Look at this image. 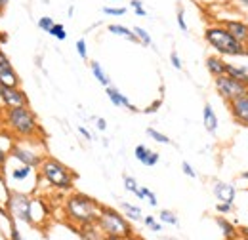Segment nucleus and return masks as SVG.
<instances>
[{
  "label": "nucleus",
  "instance_id": "1",
  "mask_svg": "<svg viewBox=\"0 0 248 240\" xmlns=\"http://www.w3.org/2000/svg\"><path fill=\"white\" fill-rule=\"evenodd\" d=\"M0 122L6 132L16 141H25V139H44V130L38 122L36 113L29 107H12V109H2Z\"/></svg>",
  "mask_w": 248,
  "mask_h": 240
},
{
  "label": "nucleus",
  "instance_id": "2",
  "mask_svg": "<svg viewBox=\"0 0 248 240\" xmlns=\"http://www.w3.org/2000/svg\"><path fill=\"white\" fill-rule=\"evenodd\" d=\"M101 210V204L84 193H69L63 200V217L67 219V223H71L73 227H80V225H92L97 221V215Z\"/></svg>",
  "mask_w": 248,
  "mask_h": 240
},
{
  "label": "nucleus",
  "instance_id": "3",
  "mask_svg": "<svg viewBox=\"0 0 248 240\" xmlns=\"http://www.w3.org/2000/svg\"><path fill=\"white\" fill-rule=\"evenodd\" d=\"M36 176H38V183H46L52 191L58 193H71L77 181V174L63 164L62 160L46 154L40 162V166L36 168Z\"/></svg>",
  "mask_w": 248,
  "mask_h": 240
},
{
  "label": "nucleus",
  "instance_id": "4",
  "mask_svg": "<svg viewBox=\"0 0 248 240\" xmlns=\"http://www.w3.org/2000/svg\"><path fill=\"white\" fill-rule=\"evenodd\" d=\"M204 40L221 56H248L247 46L239 42L223 25H212L204 29Z\"/></svg>",
  "mask_w": 248,
  "mask_h": 240
},
{
  "label": "nucleus",
  "instance_id": "5",
  "mask_svg": "<svg viewBox=\"0 0 248 240\" xmlns=\"http://www.w3.org/2000/svg\"><path fill=\"white\" fill-rule=\"evenodd\" d=\"M95 225L99 227V231L103 235H111V237H119V239H126V237L134 235V227H132L130 219L119 210L111 208V206L101 204Z\"/></svg>",
  "mask_w": 248,
  "mask_h": 240
},
{
  "label": "nucleus",
  "instance_id": "6",
  "mask_svg": "<svg viewBox=\"0 0 248 240\" xmlns=\"http://www.w3.org/2000/svg\"><path fill=\"white\" fill-rule=\"evenodd\" d=\"M31 200L32 196L29 193H23V191H14L10 189L6 193V198L2 202L6 213L16 221V223H25L29 227L32 225V217H31Z\"/></svg>",
  "mask_w": 248,
  "mask_h": 240
},
{
  "label": "nucleus",
  "instance_id": "7",
  "mask_svg": "<svg viewBox=\"0 0 248 240\" xmlns=\"http://www.w3.org/2000/svg\"><path fill=\"white\" fill-rule=\"evenodd\" d=\"M40 143H44V139H25V141H14V145L8 150L10 160L17 162V164H25L31 168H38L42 158L46 154H42Z\"/></svg>",
  "mask_w": 248,
  "mask_h": 240
},
{
  "label": "nucleus",
  "instance_id": "8",
  "mask_svg": "<svg viewBox=\"0 0 248 240\" xmlns=\"http://www.w3.org/2000/svg\"><path fill=\"white\" fill-rule=\"evenodd\" d=\"M214 88H216L217 95H219L221 99H225L227 103L233 101V99H237V97H241V95L248 90L245 82L235 80V78H231V76H227V75H221V76H216V78H214Z\"/></svg>",
  "mask_w": 248,
  "mask_h": 240
},
{
  "label": "nucleus",
  "instance_id": "9",
  "mask_svg": "<svg viewBox=\"0 0 248 240\" xmlns=\"http://www.w3.org/2000/svg\"><path fill=\"white\" fill-rule=\"evenodd\" d=\"M0 103L6 109L12 107H29V95L21 86H0Z\"/></svg>",
  "mask_w": 248,
  "mask_h": 240
},
{
  "label": "nucleus",
  "instance_id": "10",
  "mask_svg": "<svg viewBox=\"0 0 248 240\" xmlns=\"http://www.w3.org/2000/svg\"><path fill=\"white\" fill-rule=\"evenodd\" d=\"M0 86H21V78L2 46H0Z\"/></svg>",
  "mask_w": 248,
  "mask_h": 240
},
{
  "label": "nucleus",
  "instance_id": "11",
  "mask_svg": "<svg viewBox=\"0 0 248 240\" xmlns=\"http://www.w3.org/2000/svg\"><path fill=\"white\" fill-rule=\"evenodd\" d=\"M229 109H231L233 119L237 120L239 124L248 126V90L245 91L241 97L229 101Z\"/></svg>",
  "mask_w": 248,
  "mask_h": 240
},
{
  "label": "nucleus",
  "instance_id": "12",
  "mask_svg": "<svg viewBox=\"0 0 248 240\" xmlns=\"http://www.w3.org/2000/svg\"><path fill=\"white\" fill-rule=\"evenodd\" d=\"M134 156H136V160H138L140 164H143V166H147V168L156 166L158 160H160V152L149 149L147 145H138V147L134 149Z\"/></svg>",
  "mask_w": 248,
  "mask_h": 240
},
{
  "label": "nucleus",
  "instance_id": "13",
  "mask_svg": "<svg viewBox=\"0 0 248 240\" xmlns=\"http://www.w3.org/2000/svg\"><path fill=\"white\" fill-rule=\"evenodd\" d=\"M212 193L219 202H227V204H233L235 202V187L231 183H225V181H214L212 185Z\"/></svg>",
  "mask_w": 248,
  "mask_h": 240
},
{
  "label": "nucleus",
  "instance_id": "14",
  "mask_svg": "<svg viewBox=\"0 0 248 240\" xmlns=\"http://www.w3.org/2000/svg\"><path fill=\"white\" fill-rule=\"evenodd\" d=\"M8 176H10V180L14 181V183L21 185V183L29 181L31 178H36V168H31V166H25V164H17L16 162V166L10 168V174Z\"/></svg>",
  "mask_w": 248,
  "mask_h": 240
},
{
  "label": "nucleus",
  "instance_id": "15",
  "mask_svg": "<svg viewBox=\"0 0 248 240\" xmlns=\"http://www.w3.org/2000/svg\"><path fill=\"white\" fill-rule=\"evenodd\" d=\"M105 93H107V97H109V101L115 105V107H124V109H128V111H132V113H138V109L130 103V99L124 95L123 91L119 90L117 86H107L105 88Z\"/></svg>",
  "mask_w": 248,
  "mask_h": 240
},
{
  "label": "nucleus",
  "instance_id": "16",
  "mask_svg": "<svg viewBox=\"0 0 248 240\" xmlns=\"http://www.w3.org/2000/svg\"><path fill=\"white\" fill-rule=\"evenodd\" d=\"M223 27L229 30L239 42H247V38H248V25L247 23H243V21H225L223 23Z\"/></svg>",
  "mask_w": 248,
  "mask_h": 240
},
{
  "label": "nucleus",
  "instance_id": "17",
  "mask_svg": "<svg viewBox=\"0 0 248 240\" xmlns=\"http://www.w3.org/2000/svg\"><path fill=\"white\" fill-rule=\"evenodd\" d=\"M77 229V235L80 237V240H103V233L99 231V227L92 223V225H80V227H75Z\"/></svg>",
  "mask_w": 248,
  "mask_h": 240
},
{
  "label": "nucleus",
  "instance_id": "18",
  "mask_svg": "<svg viewBox=\"0 0 248 240\" xmlns=\"http://www.w3.org/2000/svg\"><path fill=\"white\" fill-rule=\"evenodd\" d=\"M202 122H204V128H206L208 134H216L217 132V115L214 113L210 103H206L204 109H202Z\"/></svg>",
  "mask_w": 248,
  "mask_h": 240
},
{
  "label": "nucleus",
  "instance_id": "19",
  "mask_svg": "<svg viewBox=\"0 0 248 240\" xmlns=\"http://www.w3.org/2000/svg\"><path fill=\"white\" fill-rule=\"evenodd\" d=\"M107 30L111 32V34H115V36H121V38H126V40H130V42H134V44H140L138 42V38H136V34H134V30L128 29L126 25H121V23H111Z\"/></svg>",
  "mask_w": 248,
  "mask_h": 240
},
{
  "label": "nucleus",
  "instance_id": "20",
  "mask_svg": "<svg viewBox=\"0 0 248 240\" xmlns=\"http://www.w3.org/2000/svg\"><path fill=\"white\" fill-rule=\"evenodd\" d=\"M225 65H227V63L221 60V58H217V56L206 58V69H208V73H210L214 78L225 75Z\"/></svg>",
  "mask_w": 248,
  "mask_h": 240
},
{
  "label": "nucleus",
  "instance_id": "21",
  "mask_svg": "<svg viewBox=\"0 0 248 240\" xmlns=\"http://www.w3.org/2000/svg\"><path fill=\"white\" fill-rule=\"evenodd\" d=\"M90 71H92L93 78L101 84V86H111V78H109V75L105 73V69L101 67V63L99 61H90Z\"/></svg>",
  "mask_w": 248,
  "mask_h": 240
},
{
  "label": "nucleus",
  "instance_id": "22",
  "mask_svg": "<svg viewBox=\"0 0 248 240\" xmlns=\"http://www.w3.org/2000/svg\"><path fill=\"white\" fill-rule=\"evenodd\" d=\"M134 195H136V198H140V200H145V202H147L151 208H156V206H158L156 195L153 193V191H151V189H149V187H141V185H140V187H138V191H136Z\"/></svg>",
  "mask_w": 248,
  "mask_h": 240
},
{
  "label": "nucleus",
  "instance_id": "23",
  "mask_svg": "<svg viewBox=\"0 0 248 240\" xmlns=\"http://www.w3.org/2000/svg\"><path fill=\"white\" fill-rule=\"evenodd\" d=\"M225 75L235 78V80H241V82H248V69L247 67H237V65H225Z\"/></svg>",
  "mask_w": 248,
  "mask_h": 240
},
{
  "label": "nucleus",
  "instance_id": "24",
  "mask_svg": "<svg viewBox=\"0 0 248 240\" xmlns=\"http://www.w3.org/2000/svg\"><path fill=\"white\" fill-rule=\"evenodd\" d=\"M121 210H123V213L130 219V221H141V219H143L141 208H140V206H136V204L121 202Z\"/></svg>",
  "mask_w": 248,
  "mask_h": 240
},
{
  "label": "nucleus",
  "instance_id": "25",
  "mask_svg": "<svg viewBox=\"0 0 248 240\" xmlns=\"http://www.w3.org/2000/svg\"><path fill=\"white\" fill-rule=\"evenodd\" d=\"M216 223H217V227L221 229V235L225 237V240L237 239V231H235L233 223H229L225 217H216Z\"/></svg>",
  "mask_w": 248,
  "mask_h": 240
},
{
  "label": "nucleus",
  "instance_id": "26",
  "mask_svg": "<svg viewBox=\"0 0 248 240\" xmlns=\"http://www.w3.org/2000/svg\"><path fill=\"white\" fill-rule=\"evenodd\" d=\"M132 30H134V34H136V38H138V42H140L141 46H145V48H155V42H153L151 34L143 29V27H134Z\"/></svg>",
  "mask_w": 248,
  "mask_h": 240
},
{
  "label": "nucleus",
  "instance_id": "27",
  "mask_svg": "<svg viewBox=\"0 0 248 240\" xmlns=\"http://www.w3.org/2000/svg\"><path fill=\"white\" fill-rule=\"evenodd\" d=\"M145 134L153 139V141H156V143H160V145H174V141L166 135V134H162V132H158V130H155V128H147L145 130Z\"/></svg>",
  "mask_w": 248,
  "mask_h": 240
},
{
  "label": "nucleus",
  "instance_id": "28",
  "mask_svg": "<svg viewBox=\"0 0 248 240\" xmlns=\"http://www.w3.org/2000/svg\"><path fill=\"white\" fill-rule=\"evenodd\" d=\"M158 221L164 223V225H172V227H178V225H180V217H178L172 210H160V213H158Z\"/></svg>",
  "mask_w": 248,
  "mask_h": 240
},
{
  "label": "nucleus",
  "instance_id": "29",
  "mask_svg": "<svg viewBox=\"0 0 248 240\" xmlns=\"http://www.w3.org/2000/svg\"><path fill=\"white\" fill-rule=\"evenodd\" d=\"M48 34H50V36H54V38H56V40H60V42L67 40V29H65V25H63V23H54V27L48 30Z\"/></svg>",
  "mask_w": 248,
  "mask_h": 240
},
{
  "label": "nucleus",
  "instance_id": "30",
  "mask_svg": "<svg viewBox=\"0 0 248 240\" xmlns=\"http://www.w3.org/2000/svg\"><path fill=\"white\" fill-rule=\"evenodd\" d=\"M8 229H10V240H27L21 235V231L17 229V223L10 215H8Z\"/></svg>",
  "mask_w": 248,
  "mask_h": 240
},
{
  "label": "nucleus",
  "instance_id": "31",
  "mask_svg": "<svg viewBox=\"0 0 248 240\" xmlns=\"http://www.w3.org/2000/svg\"><path fill=\"white\" fill-rule=\"evenodd\" d=\"M101 12H103L105 15H109V17H121V15H124L128 10H126L124 6H119V8H113V6H103V8H101Z\"/></svg>",
  "mask_w": 248,
  "mask_h": 240
},
{
  "label": "nucleus",
  "instance_id": "32",
  "mask_svg": "<svg viewBox=\"0 0 248 240\" xmlns=\"http://www.w3.org/2000/svg\"><path fill=\"white\" fill-rule=\"evenodd\" d=\"M143 223H145V227H149L153 233H160V231H162V223L156 221L155 215H145V217H143Z\"/></svg>",
  "mask_w": 248,
  "mask_h": 240
},
{
  "label": "nucleus",
  "instance_id": "33",
  "mask_svg": "<svg viewBox=\"0 0 248 240\" xmlns=\"http://www.w3.org/2000/svg\"><path fill=\"white\" fill-rule=\"evenodd\" d=\"M54 17H50V15H44V17H38V21H36V25H38V29L42 30V32H48V30L54 27Z\"/></svg>",
  "mask_w": 248,
  "mask_h": 240
},
{
  "label": "nucleus",
  "instance_id": "34",
  "mask_svg": "<svg viewBox=\"0 0 248 240\" xmlns=\"http://www.w3.org/2000/svg\"><path fill=\"white\" fill-rule=\"evenodd\" d=\"M130 8L134 10V14L138 17H147V10L143 8V2L141 0H130Z\"/></svg>",
  "mask_w": 248,
  "mask_h": 240
},
{
  "label": "nucleus",
  "instance_id": "35",
  "mask_svg": "<svg viewBox=\"0 0 248 240\" xmlns=\"http://www.w3.org/2000/svg\"><path fill=\"white\" fill-rule=\"evenodd\" d=\"M75 48H77V54H78L80 60L88 61V48H86V40L84 38H78L77 44H75Z\"/></svg>",
  "mask_w": 248,
  "mask_h": 240
},
{
  "label": "nucleus",
  "instance_id": "36",
  "mask_svg": "<svg viewBox=\"0 0 248 240\" xmlns=\"http://www.w3.org/2000/svg\"><path fill=\"white\" fill-rule=\"evenodd\" d=\"M123 181H124V189H126L128 193H132V195H134V193L138 191V187H140L136 178H132V176H124Z\"/></svg>",
  "mask_w": 248,
  "mask_h": 240
},
{
  "label": "nucleus",
  "instance_id": "37",
  "mask_svg": "<svg viewBox=\"0 0 248 240\" xmlns=\"http://www.w3.org/2000/svg\"><path fill=\"white\" fill-rule=\"evenodd\" d=\"M176 21H178V27L184 30V32H187V30H189V27H187V23H186V12H184V8H182V6L178 8V14H176Z\"/></svg>",
  "mask_w": 248,
  "mask_h": 240
},
{
  "label": "nucleus",
  "instance_id": "38",
  "mask_svg": "<svg viewBox=\"0 0 248 240\" xmlns=\"http://www.w3.org/2000/svg\"><path fill=\"white\" fill-rule=\"evenodd\" d=\"M170 63H172V67H174L176 71H182V69H184L182 58H180V54H178L176 50H172V52H170Z\"/></svg>",
  "mask_w": 248,
  "mask_h": 240
},
{
  "label": "nucleus",
  "instance_id": "39",
  "mask_svg": "<svg viewBox=\"0 0 248 240\" xmlns=\"http://www.w3.org/2000/svg\"><path fill=\"white\" fill-rule=\"evenodd\" d=\"M182 172L186 174L187 178H191V180H195V178H197V172L193 170V166H191L187 160H184V162H182Z\"/></svg>",
  "mask_w": 248,
  "mask_h": 240
},
{
  "label": "nucleus",
  "instance_id": "40",
  "mask_svg": "<svg viewBox=\"0 0 248 240\" xmlns=\"http://www.w3.org/2000/svg\"><path fill=\"white\" fill-rule=\"evenodd\" d=\"M8 160H10V156H8V150L2 149V145H0V172H4V170H6V166H8Z\"/></svg>",
  "mask_w": 248,
  "mask_h": 240
},
{
  "label": "nucleus",
  "instance_id": "41",
  "mask_svg": "<svg viewBox=\"0 0 248 240\" xmlns=\"http://www.w3.org/2000/svg\"><path fill=\"white\" fill-rule=\"evenodd\" d=\"M231 210H233V204H227V202H217L216 204L217 213H229Z\"/></svg>",
  "mask_w": 248,
  "mask_h": 240
},
{
  "label": "nucleus",
  "instance_id": "42",
  "mask_svg": "<svg viewBox=\"0 0 248 240\" xmlns=\"http://www.w3.org/2000/svg\"><path fill=\"white\" fill-rule=\"evenodd\" d=\"M158 107H162V99H156L153 105H149L147 109H143V113L145 115H151V113H156L158 111Z\"/></svg>",
  "mask_w": 248,
  "mask_h": 240
},
{
  "label": "nucleus",
  "instance_id": "43",
  "mask_svg": "<svg viewBox=\"0 0 248 240\" xmlns=\"http://www.w3.org/2000/svg\"><path fill=\"white\" fill-rule=\"evenodd\" d=\"M78 134H80V135H82L84 139H88V141H92V139H93L92 134H90V132H88V130H86L84 126H78Z\"/></svg>",
  "mask_w": 248,
  "mask_h": 240
},
{
  "label": "nucleus",
  "instance_id": "44",
  "mask_svg": "<svg viewBox=\"0 0 248 240\" xmlns=\"http://www.w3.org/2000/svg\"><path fill=\"white\" fill-rule=\"evenodd\" d=\"M95 128H97L99 132H105V130H107V120H105V119H95Z\"/></svg>",
  "mask_w": 248,
  "mask_h": 240
},
{
  "label": "nucleus",
  "instance_id": "45",
  "mask_svg": "<svg viewBox=\"0 0 248 240\" xmlns=\"http://www.w3.org/2000/svg\"><path fill=\"white\" fill-rule=\"evenodd\" d=\"M8 40H10L8 32H2V30H0V46H6V44H8Z\"/></svg>",
  "mask_w": 248,
  "mask_h": 240
},
{
  "label": "nucleus",
  "instance_id": "46",
  "mask_svg": "<svg viewBox=\"0 0 248 240\" xmlns=\"http://www.w3.org/2000/svg\"><path fill=\"white\" fill-rule=\"evenodd\" d=\"M8 2H10V0H0V15L6 12V8H8Z\"/></svg>",
  "mask_w": 248,
  "mask_h": 240
},
{
  "label": "nucleus",
  "instance_id": "47",
  "mask_svg": "<svg viewBox=\"0 0 248 240\" xmlns=\"http://www.w3.org/2000/svg\"><path fill=\"white\" fill-rule=\"evenodd\" d=\"M223 2H229V4L235 2V4H241V6H247L248 8V0H223Z\"/></svg>",
  "mask_w": 248,
  "mask_h": 240
},
{
  "label": "nucleus",
  "instance_id": "48",
  "mask_svg": "<svg viewBox=\"0 0 248 240\" xmlns=\"http://www.w3.org/2000/svg\"><path fill=\"white\" fill-rule=\"evenodd\" d=\"M123 240H143L141 237H138V235H130V237H126V239Z\"/></svg>",
  "mask_w": 248,
  "mask_h": 240
},
{
  "label": "nucleus",
  "instance_id": "49",
  "mask_svg": "<svg viewBox=\"0 0 248 240\" xmlns=\"http://www.w3.org/2000/svg\"><path fill=\"white\" fill-rule=\"evenodd\" d=\"M103 240H123L119 237H111V235H103Z\"/></svg>",
  "mask_w": 248,
  "mask_h": 240
},
{
  "label": "nucleus",
  "instance_id": "50",
  "mask_svg": "<svg viewBox=\"0 0 248 240\" xmlns=\"http://www.w3.org/2000/svg\"><path fill=\"white\" fill-rule=\"evenodd\" d=\"M241 235H243L245 239H248V227H241Z\"/></svg>",
  "mask_w": 248,
  "mask_h": 240
},
{
  "label": "nucleus",
  "instance_id": "51",
  "mask_svg": "<svg viewBox=\"0 0 248 240\" xmlns=\"http://www.w3.org/2000/svg\"><path fill=\"white\" fill-rule=\"evenodd\" d=\"M73 14H75V6H69V10H67V15H69V17H73Z\"/></svg>",
  "mask_w": 248,
  "mask_h": 240
},
{
  "label": "nucleus",
  "instance_id": "52",
  "mask_svg": "<svg viewBox=\"0 0 248 240\" xmlns=\"http://www.w3.org/2000/svg\"><path fill=\"white\" fill-rule=\"evenodd\" d=\"M243 178H245V180H248V172H247V174H243Z\"/></svg>",
  "mask_w": 248,
  "mask_h": 240
},
{
  "label": "nucleus",
  "instance_id": "53",
  "mask_svg": "<svg viewBox=\"0 0 248 240\" xmlns=\"http://www.w3.org/2000/svg\"><path fill=\"white\" fill-rule=\"evenodd\" d=\"M245 46H247V48H248V38H247V42H245Z\"/></svg>",
  "mask_w": 248,
  "mask_h": 240
},
{
  "label": "nucleus",
  "instance_id": "54",
  "mask_svg": "<svg viewBox=\"0 0 248 240\" xmlns=\"http://www.w3.org/2000/svg\"><path fill=\"white\" fill-rule=\"evenodd\" d=\"M0 206H2V196H0Z\"/></svg>",
  "mask_w": 248,
  "mask_h": 240
},
{
  "label": "nucleus",
  "instance_id": "55",
  "mask_svg": "<svg viewBox=\"0 0 248 240\" xmlns=\"http://www.w3.org/2000/svg\"><path fill=\"white\" fill-rule=\"evenodd\" d=\"M231 240H239V239H231Z\"/></svg>",
  "mask_w": 248,
  "mask_h": 240
},
{
  "label": "nucleus",
  "instance_id": "56",
  "mask_svg": "<svg viewBox=\"0 0 248 240\" xmlns=\"http://www.w3.org/2000/svg\"><path fill=\"white\" fill-rule=\"evenodd\" d=\"M247 88H248V82H247Z\"/></svg>",
  "mask_w": 248,
  "mask_h": 240
},
{
  "label": "nucleus",
  "instance_id": "57",
  "mask_svg": "<svg viewBox=\"0 0 248 240\" xmlns=\"http://www.w3.org/2000/svg\"><path fill=\"white\" fill-rule=\"evenodd\" d=\"M243 240H248V239H243Z\"/></svg>",
  "mask_w": 248,
  "mask_h": 240
},
{
  "label": "nucleus",
  "instance_id": "58",
  "mask_svg": "<svg viewBox=\"0 0 248 240\" xmlns=\"http://www.w3.org/2000/svg\"><path fill=\"white\" fill-rule=\"evenodd\" d=\"M113 2H117V0H113Z\"/></svg>",
  "mask_w": 248,
  "mask_h": 240
}]
</instances>
